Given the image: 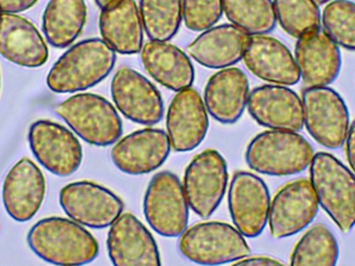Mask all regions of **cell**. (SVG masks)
Masks as SVG:
<instances>
[{
  "label": "cell",
  "instance_id": "cell-1",
  "mask_svg": "<svg viewBox=\"0 0 355 266\" xmlns=\"http://www.w3.org/2000/svg\"><path fill=\"white\" fill-rule=\"evenodd\" d=\"M27 244L39 258L55 265H87L100 252L97 240L83 225L58 217L35 223L27 234Z\"/></svg>",
  "mask_w": 355,
  "mask_h": 266
},
{
  "label": "cell",
  "instance_id": "cell-2",
  "mask_svg": "<svg viewBox=\"0 0 355 266\" xmlns=\"http://www.w3.org/2000/svg\"><path fill=\"white\" fill-rule=\"evenodd\" d=\"M116 52L103 39L83 40L69 48L50 69L48 88L54 93L87 91L114 70Z\"/></svg>",
  "mask_w": 355,
  "mask_h": 266
},
{
  "label": "cell",
  "instance_id": "cell-3",
  "mask_svg": "<svg viewBox=\"0 0 355 266\" xmlns=\"http://www.w3.org/2000/svg\"><path fill=\"white\" fill-rule=\"evenodd\" d=\"M310 181L319 205L343 233L355 228V174L331 153L318 152L310 165Z\"/></svg>",
  "mask_w": 355,
  "mask_h": 266
},
{
  "label": "cell",
  "instance_id": "cell-4",
  "mask_svg": "<svg viewBox=\"0 0 355 266\" xmlns=\"http://www.w3.org/2000/svg\"><path fill=\"white\" fill-rule=\"evenodd\" d=\"M314 155L312 144L302 134L270 129L252 138L246 149L245 160L257 173L284 177L306 171Z\"/></svg>",
  "mask_w": 355,
  "mask_h": 266
},
{
  "label": "cell",
  "instance_id": "cell-5",
  "mask_svg": "<svg viewBox=\"0 0 355 266\" xmlns=\"http://www.w3.org/2000/svg\"><path fill=\"white\" fill-rule=\"evenodd\" d=\"M54 112L79 138L93 146H110L122 136L120 115L102 96L76 94L54 106Z\"/></svg>",
  "mask_w": 355,
  "mask_h": 266
},
{
  "label": "cell",
  "instance_id": "cell-6",
  "mask_svg": "<svg viewBox=\"0 0 355 266\" xmlns=\"http://www.w3.org/2000/svg\"><path fill=\"white\" fill-rule=\"evenodd\" d=\"M179 251L188 260L202 265L235 263L250 255V246L237 228L221 222L196 224L186 229Z\"/></svg>",
  "mask_w": 355,
  "mask_h": 266
},
{
  "label": "cell",
  "instance_id": "cell-7",
  "mask_svg": "<svg viewBox=\"0 0 355 266\" xmlns=\"http://www.w3.org/2000/svg\"><path fill=\"white\" fill-rule=\"evenodd\" d=\"M302 100L309 134L324 148H342L350 127L349 110L342 96L329 87L306 88Z\"/></svg>",
  "mask_w": 355,
  "mask_h": 266
},
{
  "label": "cell",
  "instance_id": "cell-8",
  "mask_svg": "<svg viewBox=\"0 0 355 266\" xmlns=\"http://www.w3.org/2000/svg\"><path fill=\"white\" fill-rule=\"evenodd\" d=\"M189 208L183 183L174 173L162 171L152 178L144 198V213L156 233L181 236L188 227Z\"/></svg>",
  "mask_w": 355,
  "mask_h": 266
},
{
  "label": "cell",
  "instance_id": "cell-9",
  "mask_svg": "<svg viewBox=\"0 0 355 266\" xmlns=\"http://www.w3.org/2000/svg\"><path fill=\"white\" fill-rule=\"evenodd\" d=\"M227 163L214 149L196 155L184 174L183 188L188 204L196 215L208 219L215 213L227 192Z\"/></svg>",
  "mask_w": 355,
  "mask_h": 266
},
{
  "label": "cell",
  "instance_id": "cell-10",
  "mask_svg": "<svg viewBox=\"0 0 355 266\" xmlns=\"http://www.w3.org/2000/svg\"><path fill=\"white\" fill-rule=\"evenodd\" d=\"M60 204L71 219L92 229L110 227L125 207L112 190L91 181L67 184L60 190Z\"/></svg>",
  "mask_w": 355,
  "mask_h": 266
},
{
  "label": "cell",
  "instance_id": "cell-11",
  "mask_svg": "<svg viewBox=\"0 0 355 266\" xmlns=\"http://www.w3.org/2000/svg\"><path fill=\"white\" fill-rule=\"evenodd\" d=\"M31 152L42 167L58 177H69L83 163L80 142L72 131L58 123L39 120L29 127Z\"/></svg>",
  "mask_w": 355,
  "mask_h": 266
},
{
  "label": "cell",
  "instance_id": "cell-12",
  "mask_svg": "<svg viewBox=\"0 0 355 266\" xmlns=\"http://www.w3.org/2000/svg\"><path fill=\"white\" fill-rule=\"evenodd\" d=\"M319 202L310 180L286 184L271 201L268 224L275 240L291 238L304 231L316 219Z\"/></svg>",
  "mask_w": 355,
  "mask_h": 266
},
{
  "label": "cell",
  "instance_id": "cell-13",
  "mask_svg": "<svg viewBox=\"0 0 355 266\" xmlns=\"http://www.w3.org/2000/svg\"><path fill=\"white\" fill-rule=\"evenodd\" d=\"M110 92L116 110L132 122L152 126L164 118L162 94L149 79L135 69H119L112 78Z\"/></svg>",
  "mask_w": 355,
  "mask_h": 266
},
{
  "label": "cell",
  "instance_id": "cell-14",
  "mask_svg": "<svg viewBox=\"0 0 355 266\" xmlns=\"http://www.w3.org/2000/svg\"><path fill=\"white\" fill-rule=\"evenodd\" d=\"M227 202L232 221L244 238H258L263 233L268 224L271 199L260 177L250 172L234 174Z\"/></svg>",
  "mask_w": 355,
  "mask_h": 266
},
{
  "label": "cell",
  "instance_id": "cell-15",
  "mask_svg": "<svg viewBox=\"0 0 355 266\" xmlns=\"http://www.w3.org/2000/svg\"><path fill=\"white\" fill-rule=\"evenodd\" d=\"M246 108L252 118L266 128L296 133L304 128L302 100L287 85L256 88L250 92Z\"/></svg>",
  "mask_w": 355,
  "mask_h": 266
},
{
  "label": "cell",
  "instance_id": "cell-16",
  "mask_svg": "<svg viewBox=\"0 0 355 266\" xmlns=\"http://www.w3.org/2000/svg\"><path fill=\"white\" fill-rule=\"evenodd\" d=\"M171 150L166 131L145 128L119 140L110 156L116 169L127 175L139 176L159 169L170 156Z\"/></svg>",
  "mask_w": 355,
  "mask_h": 266
},
{
  "label": "cell",
  "instance_id": "cell-17",
  "mask_svg": "<svg viewBox=\"0 0 355 266\" xmlns=\"http://www.w3.org/2000/svg\"><path fill=\"white\" fill-rule=\"evenodd\" d=\"M107 252L116 266L162 265L151 232L132 213H122L110 228Z\"/></svg>",
  "mask_w": 355,
  "mask_h": 266
},
{
  "label": "cell",
  "instance_id": "cell-18",
  "mask_svg": "<svg viewBox=\"0 0 355 266\" xmlns=\"http://www.w3.org/2000/svg\"><path fill=\"white\" fill-rule=\"evenodd\" d=\"M166 131L176 152H190L204 142L209 131V117L198 90L190 87L177 92L168 108Z\"/></svg>",
  "mask_w": 355,
  "mask_h": 266
},
{
  "label": "cell",
  "instance_id": "cell-19",
  "mask_svg": "<svg viewBox=\"0 0 355 266\" xmlns=\"http://www.w3.org/2000/svg\"><path fill=\"white\" fill-rule=\"evenodd\" d=\"M45 194V177L31 159L19 160L4 178L2 202L8 215L19 223H26L35 217Z\"/></svg>",
  "mask_w": 355,
  "mask_h": 266
},
{
  "label": "cell",
  "instance_id": "cell-20",
  "mask_svg": "<svg viewBox=\"0 0 355 266\" xmlns=\"http://www.w3.org/2000/svg\"><path fill=\"white\" fill-rule=\"evenodd\" d=\"M295 60L306 88L329 87L341 73L340 47L321 28L298 38Z\"/></svg>",
  "mask_w": 355,
  "mask_h": 266
},
{
  "label": "cell",
  "instance_id": "cell-21",
  "mask_svg": "<svg viewBox=\"0 0 355 266\" xmlns=\"http://www.w3.org/2000/svg\"><path fill=\"white\" fill-rule=\"evenodd\" d=\"M242 60L250 73L267 83L281 85L300 83L295 58L289 48L275 38L250 35Z\"/></svg>",
  "mask_w": 355,
  "mask_h": 266
},
{
  "label": "cell",
  "instance_id": "cell-22",
  "mask_svg": "<svg viewBox=\"0 0 355 266\" xmlns=\"http://www.w3.org/2000/svg\"><path fill=\"white\" fill-rule=\"evenodd\" d=\"M250 96V81L241 69L225 68L213 74L205 88L204 103L207 112L221 124L237 122Z\"/></svg>",
  "mask_w": 355,
  "mask_h": 266
},
{
  "label": "cell",
  "instance_id": "cell-23",
  "mask_svg": "<svg viewBox=\"0 0 355 266\" xmlns=\"http://www.w3.org/2000/svg\"><path fill=\"white\" fill-rule=\"evenodd\" d=\"M0 54L18 66L39 68L47 63L49 50L31 21L17 14L1 13Z\"/></svg>",
  "mask_w": 355,
  "mask_h": 266
},
{
  "label": "cell",
  "instance_id": "cell-24",
  "mask_svg": "<svg viewBox=\"0 0 355 266\" xmlns=\"http://www.w3.org/2000/svg\"><path fill=\"white\" fill-rule=\"evenodd\" d=\"M248 38V33L235 25H217L202 31L188 45L187 53L206 68H229L243 58Z\"/></svg>",
  "mask_w": 355,
  "mask_h": 266
},
{
  "label": "cell",
  "instance_id": "cell-25",
  "mask_svg": "<svg viewBox=\"0 0 355 266\" xmlns=\"http://www.w3.org/2000/svg\"><path fill=\"white\" fill-rule=\"evenodd\" d=\"M102 39L116 53H139L144 46V25L135 0H120L102 8L99 18Z\"/></svg>",
  "mask_w": 355,
  "mask_h": 266
},
{
  "label": "cell",
  "instance_id": "cell-26",
  "mask_svg": "<svg viewBox=\"0 0 355 266\" xmlns=\"http://www.w3.org/2000/svg\"><path fill=\"white\" fill-rule=\"evenodd\" d=\"M141 58L146 71L166 89L179 92L193 83L196 71L189 56L173 44L151 40L143 46Z\"/></svg>",
  "mask_w": 355,
  "mask_h": 266
},
{
  "label": "cell",
  "instance_id": "cell-27",
  "mask_svg": "<svg viewBox=\"0 0 355 266\" xmlns=\"http://www.w3.org/2000/svg\"><path fill=\"white\" fill-rule=\"evenodd\" d=\"M85 0H50L43 15V33L50 45L67 48L83 33L87 22Z\"/></svg>",
  "mask_w": 355,
  "mask_h": 266
},
{
  "label": "cell",
  "instance_id": "cell-28",
  "mask_svg": "<svg viewBox=\"0 0 355 266\" xmlns=\"http://www.w3.org/2000/svg\"><path fill=\"white\" fill-rule=\"evenodd\" d=\"M339 257V242L335 234L327 226L318 224L306 231L296 244L290 265L334 266Z\"/></svg>",
  "mask_w": 355,
  "mask_h": 266
},
{
  "label": "cell",
  "instance_id": "cell-29",
  "mask_svg": "<svg viewBox=\"0 0 355 266\" xmlns=\"http://www.w3.org/2000/svg\"><path fill=\"white\" fill-rule=\"evenodd\" d=\"M223 14L248 35H266L277 26L272 0H223Z\"/></svg>",
  "mask_w": 355,
  "mask_h": 266
},
{
  "label": "cell",
  "instance_id": "cell-30",
  "mask_svg": "<svg viewBox=\"0 0 355 266\" xmlns=\"http://www.w3.org/2000/svg\"><path fill=\"white\" fill-rule=\"evenodd\" d=\"M139 8L150 40L168 42L177 35L183 20L182 0H141Z\"/></svg>",
  "mask_w": 355,
  "mask_h": 266
},
{
  "label": "cell",
  "instance_id": "cell-31",
  "mask_svg": "<svg viewBox=\"0 0 355 266\" xmlns=\"http://www.w3.org/2000/svg\"><path fill=\"white\" fill-rule=\"evenodd\" d=\"M282 28L298 38L321 28V10L314 0H272Z\"/></svg>",
  "mask_w": 355,
  "mask_h": 266
},
{
  "label": "cell",
  "instance_id": "cell-32",
  "mask_svg": "<svg viewBox=\"0 0 355 266\" xmlns=\"http://www.w3.org/2000/svg\"><path fill=\"white\" fill-rule=\"evenodd\" d=\"M323 31L338 46L355 51V2L331 0L321 13Z\"/></svg>",
  "mask_w": 355,
  "mask_h": 266
},
{
  "label": "cell",
  "instance_id": "cell-33",
  "mask_svg": "<svg viewBox=\"0 0 355 266\" xmlns=\"http://www.w3.org/2000/svg\"><path fill=\"white\" fill-rule=\"evenodd\" d=\"M223 14V0H182V16L190 31L211 28L220 20Z\"/></svg>",
  "mask_w": 355,
  "mask_h": 266
},
{
  "label": "cell",
  "instance_id": "cell-34",
  "mask_svg": "<svg viewBox=\"0 0 355 266\" xmlns=\"http://www.w3.org/2000/svg\"><path fill=\"white\" fill-rule=\"evenodd\" d=\"M37 2V0H0V13L18 14L28 10Z\"/></svg>",
  "mask_w": 355,
  "mask_h": 266
},
{
  "label": "cell",
  "instance_id": "cell-35",
  "mask_svg": "<svg viewBox=\"0 0 355 266\" xmlns=\"http://www.w3.org/2000/svg\"><path fill=\"white\" fill-rule=\"evenodd\" d=\"M235 265H282L283 261L268 256H248L234 263Z\"/></svg>",
  "mask_w": 355,
  "mask_h": 266
},
{
  "label": "cell",
  "instance_id": "cell-36",
  "mask_svg": "<svg viewBox=\"0 0 355 266\" xmlns=\"http://www.w3.org/2000/svg\"><path fill=\"white\" fill-rule=\"evenodd\" d=\"M345 144L348 163L352 167V171L355 174V120L350 124Z\"/></svg>",
  "mask_w": 355,
  "mask_h": 266
},
{
  "label": "cell",
  "instance_id": "cell-37",
  "mask_svg": "<svg viewBox=\"0 0 355 266\" xmlns=\"http://www.w3.org/2000/svg\"><path fill=\"white\" fill-rule=\"evenodd\" d=\"M96 3L99 6V8H105L107 6H112V4L116 3V2L120 1V0H95Z\"/></svg>",
  "mask_w": 355,
  "mask_h": 266
},
{
  "label": "cell",
  "instance_id": "cell-38",
  "mask_svg": "<svg viewBox=\"0 0 355 266\" xmlns=\"http://www.w3.org/2000/svg\"><path fill=\"white\" fill-rule=\"evenodd\" d=\"M315 2H316L317 4H319V6H323V4H327V2L331 1V0H314Z\"/></svg>",
  "mask_w": 355,
  "mask_h": 266
},
{
  "label": "cell",
  "instance_id": "cell-39",
  "mask_svg": "<svg viewBox=\"0 0 355 266\" xmlns=\"http://www.w3.org/2000/svg\"><path fill=\"white\" fill-rule=\"evenodd\" d=\"M0 81H1V77H0Z\"/></svg>",
  "mask_w": 355,
  "mask_h": 266
},
{
  "label": "cell",
  "instance_id": "cell-40",
  "mask_svg": "<svg viewBox=\"0 0 355 266\" xmlns=\"http://www.w3.org/2000/svg\"><path fill=\"white\" fill-rule=\"evenodd\" d=\"M0 14H1V13H0Z\"/></svg>",
  "mask_w": 355,
  "mask_h": 266
}]
</instances>
